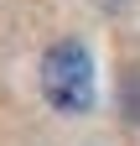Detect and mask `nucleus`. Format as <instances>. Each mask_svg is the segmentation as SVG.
Segmentation results:
<instances>
[{
	"mask_svg": "<svg viewBox=\"0 0 140 146\" xmlns=\"http://www.w3.org/2000/svg\"><path fill=\"white\" fill-rule=\"evenodd\" d=\"M42 94L62 115H83L94 104V58L83 42H52L42 58Z\"/></svg>",
	"mask_w": 140,
	"mask_h": 146,
	"instance_id": "obj_1",
	"label": "nucleus"
}]
</instances>
